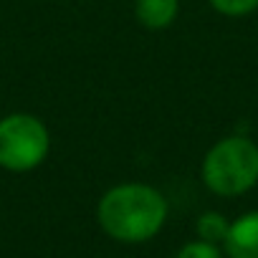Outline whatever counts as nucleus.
Wrapping results in <instances>:
<instances>
[{
	"mask_svg": "<svg viewBox=\"0 0 258 258\" xmlns=\"http://www.w3.org/2000/svg\"><path fill=\"white\" fill-rule=\"evenodd\" d=\"M170 203L150 182H119L96 203L99 228L119 243H147L167 223Z\"/></svg>",
	"mask_w": 258,
	"mask_h": 258,
	"instance_id": "nucleus-1",
	"label": "nucleus"
},
{
	"mask_svg": "<svg viewBox=\"0 0 258 258\" xmlns=\"http://www.w3.org/2000/svg\"><path fill=\"white\" fill-rule=\"evenodd\" d=\"M175 258H225V253H223V245H215V243L195 238V240L185 243L175 253Z\"/></svg>",
	"mask_w": 258,
	"mask_h": 258,
	"instance_id": "nucleus-8",
	"label": "nucleus"
},
{
	"mask_svg": "<svg viewBox=\"0 0 258 258\" xmlns=\"http://www.w3.org/2000/svg\"><path fill=\"white\" fill-rule=\"evenodd\" d=\"M225 258H258V210L243 213L230 220L223 240Z\"/></svg>",
	"mask_w": 258,
	"mask_h": 258,
	"instance_id": "nucleus-4",
	"label": "nucleus"
},
{
	"mask_svg": "<svg viewBox=\"0 0 258 258\" xmlns=\"http://www.w3.org/2000/svg\"><path fill=\"white\" fill-rule=\"evenodd\" d=\"M203 185L218 198H238L258 185V145L245 135L218 140L200 165Z\"/></svg>",
	"mask_w": 258,
	"mask_h": 258,
	"instance_id": "nucleus-2",
	"label": "nucleus"
},
{
	"mask_svg": "<svg viewBox=\"0 0 258 258\" xmlns=\"http://www.w3.org/2000/svg\"><path fill=\"white\" fill-rule=\"evenodd\" d=\"M208 3L225 18H245L258 8V0H208Z\"/></svg>",
	"mask_w": 258,
	"mask_h": 258,
	"instance_id": "nucleus-7",
	"label": "nucleus"
},
{
	"mask_svg": "<svg viewBox=\"0 0 258 258\" xmlns=\"http://www.w3.org/2000/svg\"><path fill=\"white\" fill-rule=\"evenodd\" d=\"M228 228H230V220L218 213V210H208V213H200L198 220H195V233L200 240H208V243H215V245H223L225 235H228Z\"/></svg>",
	"mask_w": 258,
	"mask_h": 258,
	"instance_id": "nucleus-6",
	"label": "nucleus"
},
{
	"mask_svg": "<svg viewBox=\"0 0 258 258\" xmlns=\"http://www.w3.org/2000/svg\"><path fill=\"white\" fill-rule=\"evenodd\" d=\"M180 16V0H135V18L147 31H167Z\"/></svg>",
	"mask_w": 258,
	"mask_h": 258,
	"instance_id": "nucleus-5",
	"label": "nucleus"
},
{
	"mask_svg": "<svg viewBox=\"0 0 258 258\" xmlns=\"http://www.w3.org/2000/svg\"><path fill=\"white\" fill-rule=\"evenodd\" d=\"M51 155V129L31 111L0 116V170L26 175L38 170Z\"/></svg>",
	"mask_w": 258,
	"mask_h": 258,
	"instance_id": "nucleus-3",
	"label": "nucleus"
}]
</instances>
